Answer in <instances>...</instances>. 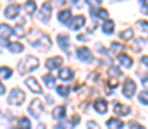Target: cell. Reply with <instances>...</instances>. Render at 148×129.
Here are the masks:
<instances>
[{
    "instance_id": "obj_13",
    "label": "cell",
    "mask_w": 148,
    "mask_h": 129,
    "mask_svg": "<svg viewBox=\"0 0 148 129\" xmlns=\"http://www.w3.org/2000/svg\"><path fill=\"white\" fill-rule=\"evenodd\" d=\"M91 16L100 17V19H109V10H105V9H91Z\"/></svg>"
},
{
    "instance_id": "obj_31",
    "label": "cell",
    "mask_w": 148,
    "mask_h": 129,
    "mask_svg": "<svg viewBox=\"0 0 148 129\" xmlns=\"http://www.w3.org/2000/svg\"><path fill=\"white\" fill-rule=\"evenodd\" d=\"M140 102L141 103H148V91H141L140 93Z\"/></svg>"
},
{
    "instance_id": "obj_10",
    "label": "cell",
    "mask_w": 148,
    "mask_h": 129,
    "mask_svg": "<svg viewBox=\"0 0 148 129\" xmlns=\"http://www.w3.org/2000/svg\"><path fill=\"white\" fill-rule=\"evenodd\" d=\"M57 42H59V45H60L67 53H71V45H69V40H67L66 35H59V36H57Z\"/></svg>"
},
{
    "instance_id": "obj_37",
    "label": "cell",
    "mask_w": 148,
    "mask_h": 129,
    "mask_svg": "<svg viewBox=\"0 0 148 129\" xmlns=\"http://www.w3.org/2000/svg\"><path fill=\"white\" fill-rule=\"evenodd\" d=\"M88 129H100V128H98V124H97V122L90 121V122H88Z\"/></svg>"
},
{
    "instance_id": "obj_38",
    "label": "cell",
    "mask_w": 148,
    "mask_h": 129,
    "mask_svg": "<svg viewBox=\"0 0 148 129\" xmlns=\"http://www.w3.org/2000/svg\"><path fill=\"white\" fill-rule=\"evenodd\" d=\"M117 85H119V81H117L115 78H112V79H109V86H112V88H115Z\"/></svg>"
},
{
    "instance_id": "obj_32",
    "label": "cell",
    "mask_w": 148,
    "mask_h": 129,
    "mask_svg": "<svg viewBox=\"0 0 148 129\" xmlns=\"http://www.w3.org/2000/svg\"><path fill=\"white\" fill-rule=\"evenodd\" d=\"M57 129H71V124L69 122H59L57 124Z\"/></svg>"
},
{
    "instance_id": "obj_21",
    "label": "cell",
    "mask_w": 148,
    "mask_h": 129,
    "mask_svg": "<svg viewBox=\"0 0 148 129\" xmlns=\"http://www.w3.org/2000/svg\"><path fill=\"white\" fill-rule=\"evenodd\" d=\"M69 19H71V10H62V12H59V21H60L62 24H66Z\"/></svg>"
},
{
    "instance_id": "obj_35",
    "label": "cell",
    "mask_w": 148,
    "mask_h": 129,
    "mask_svg": "<svg viewBox=\"0 0 148 129\" xmlns=\"http://www.w3.org/2000/svg\"><path fill=\"white\" fill-rule=\"evenodd\" d=\"M138 24H140V28H141L143 31H147V33H148V23H147V21H140Z\"/></svg>"
},
{
    "instance_id": "obj_6",
    "label": "cell",
    "mask_w": 148,
    "mask_h": 129,
    "mask_svg": "<svg viewBox=\"0 0 148 129\" xmlns=\"http://www.w3.org/2000/svg\"><path fill=\"white\" fill-rule=\"evenodd\" d=\"M77 59L81 62H91V52L86 46H79L77 48Z\"/></svg>"
},
{
    "instance_id": "obj_23",
    "label": "cell",
    "mask_w": 148,
    "mask_h": 129,
    "mask_svg": "<svg viewBox=\"0 0 148 129\" xmlns=\"http://www.w3.org/2000/svg\"><path fill=\"white\" fill-rule=\"evenodd\" d=\"M14 129H31V124H29V121H28V119H19L17 126H16Z\"/></svg>"
},
{
    "instance_id": "obj_36",
    "label": "cell",
    "mask_w": 148,
    "mask_h": 129,
    "mask_svg": "<svg viewBox=\"0 0 148 129\" xmlns=\"http://www.w3.org/2000/svg\"><path fill=\"white\" fill-rule=\"evenodd\" d=\"M110 48H112V50H122L124 46H122L121 43H112V46H110Z\"/></svg>"
},
{
    "instance_id": "obj_43",
    "label": "cell",
    "mask_w": 148,
    "mask_h": 129,
    "mask_svg": "<svg viewBox=\"0 0 148 129\" xmlns=\"http://www.w3.org/2000/svg\"><path fill=\"white\" fill-rule=\"evenodd\" d=\"M3 91H5V86H3L2 83H0V93H3Z\"/></svg>"
},
{
    "instance_id": "obj_17",
    "label": "cell",
    "mask_w": 148,
    "mask_h": 129,
    "mask_svg": "<svg viewBox=\"0 0 148 129\" xmlns=\"http://www.w3.org/2000/svg\"><path fill=\"white\" fill-rule=\"evenodd\" d=\"M95 110H97L98 114H105V112H107V103H105V100H97V102H95Z\"/></svg>"
},
{
    "instance_id": "obj_8",
    "label": "cell",
    "mask_w": 148,
    "mask_h": 129,
    "mask_svg": "<svg viewBox=\"0 0 148 129\" xmlns=\"http://www.w3.org/2000/svg\"><path fill=\"white\" fill-rule=\"evenodd\" d=\"M19 10H21V7H19L17 3H10V5L5 9V17H9V19H12V17H17Z\"/></svg>"
},
{
    "instance_id": "obj_16",
    "label": "cell",
    "mask_w": 148,
    "mask_h": 129,
    "mask_svg": "<svg viewBox=\"0 0 148 129\" xmlns=\"http://www.w3.org/2000/svg\"><path fill=\"white\" fill-rule=\"evenodd\" d=\"M52 115L57 119V121H60L64 115H66V107H62V105H59V107H55L53 109V112H52Z\"/></svg>"
},
{
    "instance_id": "obj_18",
    "label": "cell",
    "mask_w": 148,
    "mask_h": 129,
    "mask_svg": "<svg viewBox=\"0 0 148 129\" xmlns=\"http://www.w3.org/2000/svg\"><path fill=\"white\" fill-rule=\"evenodd\" d=\"M119 62H121L124 67H131V66H133V59H131L129 55H124V53L119 55Z\"/></svg>"
},
{
    "instance_id": "obj_33",
    "label": "cell",
    "mask_w": 148,
    "mask_h": 129,
    "mask_svg": "<svg viewBox=\"0 0 148 129\" xmlns=\"http://www.w3.org/2000/svg\"><path fill=\"white\" fill-rule=\"evenodd\" d=\"M140 3H141V7H143V12L148 14V0H140Z\"/></svg>"
},
{
    "instance_id": "obj_3",
    "label": "cell",
    "mask_w": 148,
    "mask_h": 129,
    "mask_svg": "<svg viewBox=\"0 0 148 129\" xmlns=\"http://www.w3.org/2000/svg\"><path fill=\"white\" fill-rule=\"evenodd\" d=\"M24 98H26V95H24L23 89H19V88H14V89L9 93V103H10V105H21V103L24 102Z\"/></svg>"
},
{
    "instance_id": "obj_9",
    "label": "cell",
    "mask_w": 148,
    "mask_h": 129,
    "mask_svg": "<svg viewBox=\"0 0 148 129\" xmlns=\"http://www.w3.org/2000/svg\"><path fill=\"white\" fill-rule=\"evenodd\" d=\"M26 86H28L29 89H33L35 93H41V86L38 85V81L35 79V78H31V76L26 79Z\"/></svg>"
},
{
    "instance_id": "obj_7",
    "label": "cell",
    "mask_w": 148,
    "mask_h": 129,
    "mask_svg": "<svg viewBox=\"0 0 148 129\" xmlns=\"http://www.w3.org/2000/svg\"><path fill=\"white\" fill-rule=\"evenodd\" d=\"M52 9V3L50 2H45L43 5H41V12H40V21H43V23H47L48 21V17H50V10Z\"/></svg>"
},
{
    "instance_id": "obj_40",
    "label": "cell",
    "mask_w": 148,
    "mask_h": 129,
    "mask_svg": "<svg viewBox=\"0 0 148 129\" xmlns=\"http://www.w3.org/2000/svg\"><path fill=\"white\" fill-rule=\"evenodd\" d=\"M141 64H143L145 67H148V55H143V57H141Z\"/></svg>"
},
{
    "instance_id": "obj_4",
    "label": "cell",
    "mask_w": 148,
    "mask_h": 129,
    "mask_svg": "<svg viewBox=\"0 0 148 129\" xmlns=\"http://www.w3.org/2000/svg\"><path fill=\"white\" fill-rule=\"evenodd\" d=\"M29 114H31L33 117H41V114H43V102H41L40 98H35V100L31 102Z\"/></svg>"
},
{
    "instance_id": "obj_41",
    "label": "cell",
    "mask_w": 148,
    "mask_h": 129,
    "mask_svg": "<svg viewBox=\"0 0 148 129\" xmlns=\"http://www.w3.org/2000/svg\"><path fill=\"white\" fill-rule=\"evenodd\" d=\"M77 122H79V117H77V115H74V117H73V126H76Z\"/></svg>"
},
{
    "instance_id": "obj_39",
    "label": "cell",
    "mask_w": 148,
    "mask_h": 129,
    "mask_svg": "<svg viewBox=\"0 0 148 129\" xmlns=\"http://www.w3.org/2000/svg\"><path fill=\"white\" fill-rule=\"evenodd\" d=\"M129 128H131V129H145L143 126H140L138 122H131V126H129Z\"/></svg>"
},
{
    "instance_id": "obj_5",
    "label": "cell",
    "mask_w": 148,
    "mask_h": 129,
    "mask_svg": "<svg viewBox=\"0 0 148 129\" xmlns=\"http://www.w3.org/2000/svg\"><path fill=\"white\" fill-rule=\"evenodd\" d=\"M122 91H124V96H133L136 93V83L131 78H126V83L122 86Z\"/></svg>"
},
{
    "instance_id": "obj_42",
    "label": "cell",
    "mask_w": 148,
    "mask_h": 129,
    "mask_svg": "<svg viewBox=\"0 0 148 129\" xmlns=\"http://www.w3.org/2000/svg\"><path fill=\"white\" fill-rule=\"evenodd\" d=\"M53 3H57V5H64L66 0H53Z\"/></svg>"
},
{
    "instance_id": "obj_27",
    "label": "cell",
    "mask_w": 148,
    "mask_h": 129,
    "mask_svg": "<svg viewBox=\"0 0 148 129\" xmlns=\"http://www.w3.org/2000/svg\"><path fill=\"white\" fill-rule=\"evenodd\" d=\"M121 38H122V40H131V38H133V29H131V28L124 29V31L121 33Z\"/></svg>"
},
{
    "instance_id": "obj_26",
    "label": "cell",
    "mask_w": 148,
    "mask_h": 129,
    "mask_svg": "<svg viewBox=\"0 0 148 129\" xmlns=\"http://www.w3.org/2000/svg\"><path fill=\"white\" fill-rule=\"evenodd\" d=\"M103 33H107V35L114 33V23L112 21H105L103 23Z\"/></svg>"
},
{
    "instance_id": "obj_22",
    "label": "cell",
    "mask_w": 148,
    "mask_h": 129,
    "mask_svg": "<svg viewBox=\"0 0 148 129\" xmlns=\"http://www.w3.org/2000/svg\"><path fill=\"white\" fill-rule=\"evenodd\" d=\"M9 50H10L12 53H21V52H23V45H21V43H17V42L9 43Z\"/></svg>"
},
{
    "instance_id": "obj_28",
    "label": "cell",
    "mask_w": 148,
    "mask_h": 129,
    "mask_svg": "<svg viewBox=\"0 0 148 129\" xmlns=\"http://www.w3.org/2000/svg\"><path fill=\"white\" fill-rule=\"evenodd\" d=\"M43 81H45V85L50 86V88H53V86H55V81H53V78H52L50 74H47V76L43 78Z\"/></svg>"
},
{
    "instance_id": "obj_11",
    "label": "cell",
    "mask_w": 148,
    "mask_h": 129,
    "mask_svg": "<svg viewBox=\"0 0 148 129\" xmlns=\"http://www.w3.org/2000/svg\"><path fill=\"white\" fill-rule=\"evenodd\" d=\"M62 64V57H52L47 60V69H57Z\"/></svg>"
},
{
    "instance_id": "obj_25",
    "label": "cell",
    "mask_w": 148,
    "mask_h": 129,
    "mask_svg": "<svg viewBox=\"0 0 148 129\" xmlns=\"http://www.w3.org/2000/svg\"><path fill=\"white\" fill-rule=\"evenodd\" d=\"M24 9H26V12H28V14H33V12L36 10L35 0H28V2H26V5H24Z\"/></svg>"
},
{
    "instance_id": "obj_34",
    "label": "cell",
    "mask_w": 148,
    "mask_h": 129,
    "mask_svg": "<svg viewBox=\"0 0 148 129\" xmlns=\"http://www.w3.org/2000/svg\"><path fill=\"white\" fill-rule=\"evenodd\" d=\"M14 33H16V35H19V36H23V35H24V28H23V26L14 28Z\"/></svg>"
},
{
    "instance_id": "obj_30",
    "label": "cell",
    "mask_w": 148,
    "mask_h": 129,
    "mask_svg": "<svg viewBox=\"0 0 148 129\" xmlns=\"http://www.w3.org/2000/svg\"><path fill=\"white\" fill-rule=\"evenodd\" d=\"M86 3H88V5H91L93 9H98V5L102 3V0H86Z\"/></svg>"
},
{
    "instance_id": "obj_12",
    "label": "cell",
    "mask_w": 148,
    "mask_h": 129,
    "mask_svg": "<svg viewBox=\"0 0 148 129\" xmlns=\"http://www.w3.org/2000/svg\"><path fill=\"white\" fill-rule=\"evenodd\" d=\"M84 23H86V19H84V16H76L73 19V23L69 24L73 29H79L81 26H84Z\"/></svg>"
},
{
    "instance_id": "obj_15",
    "label": "cell",
    "mask_w": 148,
    "mask_h": 129,
    "mask_svg": "<svg viewBox=\"0 0 148 129\" xmlns=\"http://www.w3.org/2000/svg\"><path fill=\"white\" fill-rule=\"evenodd\" d=\"M59 78L64 79V81H69V79L73 78V71H71L69 67H62V69L59 71Z\"/></svg>"
},
{
    "instance_id": "obj_19",
    "label": "cell",
    "mask_w": 148,
    "mask_h": 129,
    "mask_svg": "<svg viewBox=\"0 0 148 129\" xmlns=\"http://www.w3.org/2000/svg\"><path fill=\"white\" fill-rule=\"evenodd\" d=\"M114 110H115L117 114H121V115H127V114L131 112V110H129V107H126V105H122V103H115Z\"/></svg>"
},
{
    "instance_id": "obj_2",
    "label": "cell",
    "mask_w": 148,
    "mask_h": 129,
    "mask_svg": "<svg viewBox=\"0 0 148 129\" xmlns=\"http://www.w3.org/2000/svg\"><path fill=\"white\" fill-rule=\"evenodd\" d=\"M33 33L36 35L38 38H35V36H31V35H29V38H28V40H29L31 45L41 46V48H45V50H47V48H50V40H48V36H47V35H43V33H41V31H38V29H35Z\"/></svg>"
},
{
    "instance_id": "obj_24",
    "label": "cell",
    "mask_w": 148,
    "mask_h": 129,
    "mask_svg": "<svg viewBox=\"0 0 148 129\" xmlns=\"http://www.w3.org/2000/svg\"><path fill=\"white\" fill-rule=\"evenodd\" d=\"M10 74H12L10 67H0V79H7V78H10Z\"/></svg>"
},
{
    "instance_id": "obj_20",
    "label": "cell",
    "mask_w": 148,
    "mask_h": 129,
    "mask_svg": "<svg viewBox=\"0 0 148 129\" xmlns=\"http://www.w3.org/2000/svg\"><path fill=\"white\" fill-rule=\"evenodd\" d=\"M107 126L109 128H114V129H121V128H124V122H121L119 119H109L107 121Z\"/></svg>"
},
{
    "instance_id": "obj_1",
    "label": "cell",
    "mask_w": 148,
    "mask_h": 129,
    "mask_svg": "<svg viewBox=\"0 0 148 129\" xmlns=\"http://www.w3.org/2000/svg\"><path fill=\"white\" fill-rule=\"evenodd\" d=\"M38 66H40V60H38L36 57H26L23 62H19V67H17V71L21 72V74H26V72H29V71H35Z\"/></svg>"
},
{
    "instance_id": "obj_14",
    "label": "cell",
    "mask_w": 148,
    "mask_h": 129,
    "mask_svg": "<svg viewBox=\"0 0 148 129\" xmlns=\"http://www.w3.org/2000/svg\"><path fill=\"white\" fill-rule=\"evenodd\" d=\"M12 33H14V29H12L10 26H7V24H0V36H2V40L9 38Z\"/></svg>"
},
{
    "instance_id": "obj_29",
    "label": "cell",
    "mask_w": 148,
    "mask_h": 129,
    "mask_svg": "<svg viewBox=\"0 0 148 129\" xmlns=\"http://www.w3.org/2000/svg\"><path fill=\"white\" fill-rule=\"evenodd\" d=\"M57 93H60L62 96H66V95L69 93V88H67V86H57Z\"/></svg>"
}]
</instances>
